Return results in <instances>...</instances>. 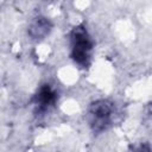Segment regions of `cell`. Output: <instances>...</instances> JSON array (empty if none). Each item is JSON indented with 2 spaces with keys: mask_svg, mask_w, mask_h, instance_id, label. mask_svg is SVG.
Masks as SVG:
<instances>
[{
  "mask_svg": "<svg viewBox=\"0 0 152 152\" xmlns=\"http://www.w3.org/2000/svg\"><path fill=\"white\" fill-rule=\"evenodd\" d=\"M57 99H58V94L50 84L48 83L42 84L33 96V103L36 107V112L39 114L48 112L55 106Z\"/></svg>",
  "mask_w": 152,
  "mask_h": 152,
  "instance_id": "cell-3",
  "label": "cell"
},
{
  "mask_svg": "<svg viewBox=\"0 0 152 152\" xmlns=\"http://www.w3.org/2000/svg\"><path fill=\"white\" fill-rule=\"evenodd\" d=\"M51 30H52V23L50 21V19L43 15H38L31 21L27 33L32 39L42 40L50 34Z\"/></svg>",
  "mask_w": 152,
  "mask_h": 152,
  "instance_id": "cell-4",
  "label": "cell"
},
{
  "mask_svg": "<svg viewBox=\"0 0 152 152\" xmlns=\"http://www.w3.org/2000/svg\"><path fill=\"white\" fill-rule=\"evenodd\" d=\"M146 110H147V113H148L150 115H152V101L147 103V107H146Z\"/></svg>",
  "mask_w": 152,
  "mask_h": 152,
  "instance_id": "cell-5",
  "label": "cell"
},
{
  "mask_svg": "<svg viewBox=\"0 0 152 152\" xmlns=\"http://www.w3.org/2000/svg\"><path fill=\"white\" fill-rule=\"evenodd\" d=\"M70 57L81 68H87L91 61L94 40L83 24L76 25L70 32Z\"/></svg>",
  "mask_w": 152,
  "mask_h": 152,
  "instance_id": "cell-1",
  "label": "cell"
},
{
  "mask_svg": "<svg viewBox=\"0 0 152 152\" xmlns=\"http://www.w3.org/2000/svg\"><path fill=\"white\" fill-rule=\"evenodd\" d=\"M115 104L108 99H99L93 101L87 109V120L89 127L95 134L107 131L114 120Z\"/></svg>",
  "mask_w": 152,
  "mask_h": 152,
  "instance_id": "cell-2",
  "label": "cell"
}]
</instances>
